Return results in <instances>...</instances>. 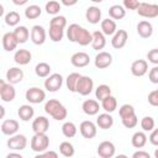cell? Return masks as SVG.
<instances>
[{"label":"cell","instance_id":"ba28073f","mask_svg":"<svg viewBox=\"0 0 158 158\" xmlns=\"http://www.w3.org/2000/svg\"><path fill=\"white\" fill-rule=\"evenodd\" d=\"M27 146V138L25 135H12L7 139V147L12 151H22Z\"/></svg>","mask_w":158,"mask_h":158},{"label":"cell","instance_id":"7a4b0ae2","mask_svg":"<svg viewBox=\"0 0 158 158\" xmlns=\"http://www.w3.org/2000/svg\"><path fill=\"white\" fill-rule=\"evenodd\" d=\"M44 111L57 121H63L64 118H67V115H68L65 106L57 99H49L48 101H46Z\"/></svg>","mask_w":158,"mask_h":158},{"label":"cell","instance_id":"5b68a950","mask_svg":"<svg viewBox=\"0 0 158 158\" xmlns=\"http://www.w3.org/2000/svg\"><path fill=\"white\" fill-rule=\"evenodd\" d=\"M16 96V90L14 84L6 83L5 80H0V98L4 102H11Z\"/></svg>","mask_w":158,"mask_h":158},{"label":"cell","instance_id":"d6a6232c","mask_svg":"<svg viewBox=\"0 0 158 158\" xmlns=\"http://www.w3.org/2000/svg\"><path fill=\"white\" fill-rule=\"evenodd\" d=\"M101 107L106 111V112H114L116 109H117V100L115 96L112 95H109L106 96L105 99L101 100Z\"/></svg>","mask_w":158,"mask_h":158},{"label":"cell","instance_id":"681fc988","mask_svg":"<svg viewBox=\"0 0 158 158\" xmlns=\"http://www.w3.org/2000/svg\"><path fill=\"white\" fill-rule=\"evenodd\" d=\"M36 158H58V153L54 151H44L41 153H37Z\"/></svg>","mask_w":158,"mask_h":158},{"label":"cell","instance_id":"5bb4252c","mask_svg":"<svg viewBox=\"0 0 158 158\" xmlns=\"http://www.w3.org/2000/svg\"><path fill=\"white\" fill-rule=\"evenodd\" d=\"M112 63V56L109 53V52H105V51H101L99 52L96 56H95V59H94V64L98 69H105L107 67H110Z\"/></svg>","mask_w":158,"mask_h":158},{"label":"cell","instance_id":"d590c367","mask_svg":"<svg viewBox=\"0 0 158 158\" xmlns=\"http://www.w3.org/2000/svg\"><path fill=\"white\" fill-rule=\"evenodd\" d=\"M42 14V9L38 5H30L25 9V16L28 20H35L37 17H40Z\"/></svg>","mask_w":158,"mask_h":158},{"label":"cell","instance_id":"ac0fdd59","mask_svg":"<svg viewBox=\"0 0 158 158\" xmlns=\"http://www.w3.org/2000/svg\"><path fill=\"white\" fill-rule=\"evenodd\" d=\"M20 128V125L16 120L14 118H7V120H4L2 123H1V132L6 136H12V135H16L17 131Z\"/></svg>","mask_w":158,"mask_h":158},{"label":"cell","instance_id":"e575fe53","mask_svg":"<svg viewBox=\"0 0 158 158\" xmlns=\"http://www.w3.org/2000/svg\"><path fill=\"white\" fill-rule=\"evenodd\" d=\"M35 73L37 77L40 78H47L51 73V65L46 62H40L36 67H35Z\"/></svg>","mask_w":158,"mask_h":158},{"label":"cell","instance_id":"d6986e66","mask_svg":"<svg viewBox=\"0 0 158 158\" xmlns=\"http://www.w3.org/2000/svg\"><path fill=\"white\" fill-rule=\"evenodd\" d=\"M148 72V63L144 59H137L131 64V73L135 77H143Z\"/></svg>","mask_w":158,"mask_h":158},{"label":"cell","instance_id":"52a82bcc","mask_svg":"<svg viewBox=\"0 0 158 158\" xmlns=\"http://www.w3.org/2000/svg\"><path fill=\"white\" fill-rule=\"evenodd\" d=\"M137 12L139 16L144 19H154L158 16V5L149 2H141L137 9Z\"/></svg>","mask_w":158,"mask_h":158},{"label":"cell","instance_id":"ee69618b","mask_svg":"<svg viewBox=\"0 0 158 158\" xmlns=\"http://www.w3.org/2000/svg\"><path fill=\"white\" fill-rule=\"evenodd\" d=\"M49 26H56V27L65 28V26H67V19L64 16H62V15H56L49 21Z\"/></svg>","mask_w":158,"mask_h":158},{"label":"cell","instance_id":"4dcf8cb0","mask_svg":"<svg viewBox=\"0 0 158 158\" xmlns=\"http://www.w3.org/2000/svg\"><path fill=\"white\" fill-rule=\"evenodd\" d=\"M80 78H81V74L75 73V72H74V73H70V74L67 77V79H65V85H67V88H68L69 91L77 93V86H78V83H79Z\"/></svg>","mask_w":158,"mask_h":158},{"label":"cell","instance_id":"ffe728a7","mask_svg":"<svg viewBox=\"0 0 158 158\" xmlns=\"http://www.w3.org/2000/svg\"><path fill=\"white\" fill-rule=\"evenodd\" d=\"M81 110L85 115L88 116H94V115H98L99 114V110H100V105L96 100L94 99H86L83 105H81Z\"/></svg>","mask_w":158,"mask_h":158},{"label":"cell","instance_id":"91938a15","mask_svg":"<svg viewBox=\"0 0 158 158\" xmlns=\"http://www.w3.org/2000/svg\"><path fill=\"white\" fill-rule=\"evenodd\" d=\"M90 1H93V2H101V1H104V0H90Z\"/></svg>","mask_w":158,"mask_h":158},{"label":"cell","instance_id":"8fae6325","mask_svg":"<svg viewBox=\"0 0 158 158\" xmlns=\"http://www.w3.org/2000/svg\"><path fill=\"white\" fill-rule=\"evenodd\" d=\"M115 152H116V148L111 141H102L96 149L98 156L101 158H112L115 156Z\"/></svg>","mask_w":158,"mask_h":158},{"label":"cell","instance_id":"3957f363","mask_svg":"<svg viewBox=\"0 0 158 158\" xmlns=\"http://www.w3.org/2000/svg\"><path fill=\"white\" fill-rule=\"evenodd\" d=\"M49 146V137L46 133H35L31 138V149L36 153L44 152Z\"/></svg>","mask_w":158,"mask_h":158},{"label":"cell","instance_id":"7dc6e473","mask_svg":"<svg viewBox=\"0 0 158 158\" xmlns=\"http://www.w3.org/2000/svg\"><path fill=\"white\" fill-rule=\"evenodd\" d=\"M139 4L138 0H123V7L126 10H137Z\"/></svg>","mask_w":158,"mask_h":158},{"label":"cell","instance_id":"11a10c76","mask_svg":"<svg viewBox=\"0 0 158 158\" xmlns=\"http://www.w3.org/2000/svg\"><path fill=\"white\" fill-rule=\"evenodd\" d=\"M27 1H28V0H12V2H14L15 5H17V6H22V5H25Z\"/></svg>","mask_w":158,"mask_h":158},{"label":"cell","instance_id":"8d00e7d4","mask_svg":"<svg viewBox=\"0 0 158 158\" xmlns=\"http://www.w3.org/2000/svg\"><path fill=\"white\" fill-rule=\"evenodd\" d=\"M59 152H60V154H62L63 157L70 158V157L74 156L75 149H74V146H73L70 142L64 141V142H62V143L59 144Z\"/></svg>","mask_w":158,"mask_h":158},{"label":"cell","instance_id":"836d02e7","mask_svg":"<svg viewBox=\"0 0 158 158\" xmlns=\"http://www.w3.org/2000/svg\"><path fill=\"white\" fill-rule=\"evenodd\" d=\"M77 131H78V128H77L75 123L72 121H67L62 126V133L67 138H73L77 135Z\"/></svg>","mask_w":158,"mask_h":158},{"label":"cell","instance_id":"f1b7e54d","mask_svg":"<svg viewBox=\"0 0 158 158\" xmlns=\"http://www.w3.org/2000/svg\"><path fill=\"white\" fill-rule=\"evenodd\" d=\"M147 135L144 131H137L132 135V138H131V143L135 148H143L147 143Z\"/></svg>","mask_w":158,"mask_h":158},{"label":"cell","instance_id":"f907efd6","mask_svg":"<svg viewBox=\"0 0 158 158\" xmlns=\"http://www.w3.org/2000/svg\"><path fill=\"white\" fill-rule=\"evenodd\" d=\"M148 102L152 106H158V91L153 90L148 94Z\"/></svg>","mask_w":158,"mask_h":158},{"label":"cell","instance_id":"f6af8a7d","mask_svg":"<svg viewBox=\"0 0 158 158\" xmlns=\"http://www.w3.org/2000/svg\"><path fill=\"white\" fill-rule=\"evenodd\" d=\"M132 114H136V112H135V107L131 104H123L118 109L120 117H125V116H128V115H132Z\"/></svg>","mask_w":158,"mask_h":158},{"label":"cell","instance_id":"94428289","mask_svg":"<svg viewBox=\"0 0 158 158\" xmlns=\"http://www.w3.org/2000/svg\"><path fill=\"white\" fill-rule=\"evenodd\" d=\"M157 91H158V89H157Z\"/></svg>","mask_w":158,"mask_h":158},{"label":"cell","instance_id":"484cf974","mask_svg":"<svg viewBox=\"0 0 158 158\" xmlns=\"http://www.w3.org/2000/svg\"><path fill=\"white\" fill-rule=\"evenodd\" d=\"M106 46V36L101 31H94L93 32V42L91 47L95 51H100Z\"/></svg>","mask_w":158,"mask_h":158},{"label":"cell","instance_id":"6da1fadb","mask_svg":"<svg viewBox=\"0 0 158 158\" xmlns=\"http://www.w3.org/2000/svg\"><path fill=\"white\" fill-rule=\"evenodd\" d=\"M67 38L70 42H75L80 46H88L93 42V33L78 23H72L67 28Z\"/></svg>","mask_w":158,"mask_h":158},{"label":"cell","instance_id":"9c48e42d","mask_svg":"<svg viewBox=\"0 0 158 158\" xmlns=\"http://www.w3.org/2000/svg\"><path fill=\"white\" fill-rule=\"evenodd\" d=\"M94 90V81L88 75H81L78 86H77V93H79L81 96H86L89 94H91V91Z\"/></svg>","mask_w":158,"mask_h":158},{"label":"cell","instance_id":"2e32d148","mask_svg":"<svg viewBox=\"0 0 158 158\" xmlns=\"http://www.w3.org/2000/svg\"><path fill=\"white\" fill-rule=\"evenodd\" d=\"M23 70L17 68V67H12V68H9L7 72H6V80L7 83L10 84H19L22 81L23 79Z\"/></svg>","mask_w":158,"mask_h":158},{"label":"cell","instance_id":"d4e9b609","mask_svg":"<svg viewBox=\"0 0 158 158\" xmlns=\"http://www.w3.org/2000/svg\"><path fill=\"white\" fill-rule=\"evenodd\" d=\"M32 59V54L28 49H17L14 54V60L16 64L20 65H26L31 62Z\"/></svg>","mask_w":158,"mask_h":158},{"label":"cell","instance_id":"4fadbf2b","mask_svg":"<svg viewBox=\"0 0 158 158\" xmlns=\"http://www.w3.org/2000/svg\"><path fill=\"white\" fill-rule=\"evenodd\" d=\"M127 40H128V33L126 30H117L114 35H112V38H111V46L115 48V49H121L126 46L127 43Z\"/></svg>","mask_w":158,"mask_h":158},{"label":"cell","instance_id":"9a60e30c","mask_svg":"<svg viewBox=\"0 0 158 158\" xmlns=\"http://www.w3.org/2000/svg\"><path fill=\"white\" fill-rule=\"evenodd\" d=\"M70 63L75 68H84L90 63V57L85 52H77L70 57Z\"/></svg>","mask_w":158,"mask_h":158},{"label":"cell","instance_id":"9f6ffc18","mask_svg":"<svg viewBox=\"0 0 158 158\" xmlns=\"http://www.w3.org/2000/svg\"><path fill=\"white\" fill-rule=\"evenodd\" d=\"M12 157H15V158H22V156L20 153H9L6 156V158H12Z\"/></svg>","mask_w":158,"mask_h":158},{"label":"cell","instance_id":"f546056e","mask_svg":"<svg viewBox=\"0 0 158 158\" xmlns=\"http://www.w3.org/2000/svg\"><path fill=\"white\" fill-rule=\"evenodd\" d=\"M12 32L15 33V37H16V40H17L19 43L27 42L28 37L31 36V32L28 31V28L26 26H16Z\"/></svg>","mask_w":158,"mask_h":158},{"label":"cell","instance_id":"c3c4849f","mask_svg":"<svg viewBox=\"0 0 158 158\" xmlns=\"http://www.w3.org/2000/svg\"><path fill=\"white\" fill-rule=\"evenodd\" d=\"M148 79L153 84H158V65L153 67L148 73Z\"/></svg>","mask_w":158,"mask_h":158},{"label":"cell","instance_id":"8992f818","mask_svg":"<svg viewBox=\"0 0 158 158\" xmlns=\"http://www.w3.org/2000/svg\"><path fill=\"white\" fill-rule=\"evenodd\" d=\"M25 98L30 104H41L46 99V93H44V90H42L37 86H32L26 90Z\"/></svg>","mask_w":158,"mask_h":158},{"label":"cell","instance_id":"cb8c5ba5","mask_svg":"<svg viewBox=\"0 0 158 158\" xmlns=\"http://www.w3.org/2000/svg\"><path fill=\"white\" fill-rule=\"evenodd\" d=\"M137 33L142 38H149L153 35V26H152V23L149 21H147V20L139 21L138 25H137Z\"/></svg>","mask_w":158,"mask_h":158},{"label":"cell","instance_id":"b9f144b4","mask_svg":"<svg viewBox=\"0 0 158 158\" xmlns=\"http://www.w3.org/2000/svg\"><path fill=\"white\" fill-rule=\"evenodd\" d=\"M156 126V121L153 117L151 116H144L142 120H141V128L142 131L144 132H151Z\"/></svg>","mask_w":158,"mask_h":158},{"label":"cell","instance_id":"277c9868","mask_svg":"<svg viewBox=\"0 0 158 158\" xmlns=\"http://www.w3.org/2000/svg\"><path fill=\"white\" fill-rule=\"evenodd\" d=\"M63 85V77L59 73H53L48 75L44 80V89L49 93L58 91Z\"/></svg>","mask_w":158,"mask_h":158},{"label":"cell","instance_id":"4316f807","mask_svg":"<svg viewBox=\"0 0 158 158\" xmlns=\"http://www.w3.org/2000/svg\"><path fill=\"white\" fill-rule=\"evenodd\" d=\"M100 27H101V32L105 36H112L117 31L116 22L112 19H104V20H101Z\"/></svg>","mask_w":158,"mask_h":158},{"label":"cell","instance_id":"83f0119b","mask_svg":"<svg viewBox=\"0 0 158 158\" xmlns=\"http://www.w3.org/2000/svg\"><path fill=\"white\" fill-rule=\"evenodd\" d=\"M17 115H19V117H20L21 121L27 122V121H30V120L33 117V115H35V109H33L31 105H28V104L21 105V106L19 107Z\"/></svg>","mask_w":158,"mask_h":158},{"label":"cell","instance_id":"ab89813d","mask_svg":"<svg viewBox=\"0 0 158 158\" xmlns=\"http://www.w3.org/2000/svg\"><path fill=\"white\" fill-rule=\"evenodd\" d=\"M60 9H62L60 4H59L58 1H56V0H49V1L46 4V6H44L46 12H47L48 15H53V16L58 15L59 11H60Z\"/></svg>","mask_w":158,"mask_h":158},{"label":"cell","instance_id":"6f0895ef","mask_svg":"<svg viewBox=\"0 0 158 158\" xmlns=\"http://www.w3.org/2000/svg\"><path fill=\"white\" fill-rule=\"evenodd\" d=\"M0 110H1V118H4V116H5V107L0 106Z\"/></svg>","mask_w":158,"mask_h":158},{"label":"cell","instance_id":"bcb514c9","mask_svg":"<svg viewBox=\"0 0 158 158\" xmlns=\"http://www.w3.org/2000/svg\"><path fill=\"white\" fill-rule=\"evenodd\" d=\"M147 59L149 63L158 65V48H153L147 53Z\"/></svg>","mask_w":158,"mask_h":158},{"label":"cell","instance_id":"f5cc1de1","mask_svg":"<svg viewBox=\"0 0 158 158\" xmlns=\"http://www.w3.org/2000/svg\"><path fill=\"white\" fill-rule=\"evenodd\" d=\"M132 158H151L149 153L148 152H144V151H137L132 154Z\"/></svg>","mask_w":158,"mask_h":158},{"label":"cell","instance_id":"7402d4cb","mask_svg":"<svg viewBox=\"0 0 158 158\" xmlns=\"http://www.w3.org/2000/svg\"><path fill=\"white\" fill-rule=\"evenodd\" d=\"M17 44H19V42H17L14 32H6L2 36V48L6 52H12L14 49H16Z\"/></svg>","mask_w":158,"mask_h":158},{"label":"cell","instance_id":"7bdbcfd3","mask_svg":"<svg viewBox=\"0 0 158 158\" xmlns=\"http://www.w3.org/2000/svg\"><path fill=\"white\" fill-rule=\"evenodd\" d=\"M121 121H122V125H123L126 128H133V127H136L137 123H138V118H137V115H136V114H132V115L121 117Z\"/></svg>","mask_w":158,"mask_h":158},{"label":"cell","instance_id":"1f68e13d","mask_svg":"<svg viewBox=\"0 0 158 158\" xmlns=\"http://www.w3.org/2000/svg\"><path fill=\"white\" fill-rule=\"evenodd\" d=\"M109 16L112 20H121L126 16V9L123 5H112L109 9Z\"/></svg>","mask_w":158,"mask_h":158},{"label":"cell","instance_id":"603a6c76","mask_svg":"<svg viewBox=\"0 0 158 158\" xmlns=\"http://www.w3.org/2000/svg\"><path fill=\"white\" fill-rule=\"evenodd\" d=\"M96 125L101 130H109L114 125V117L111 116L110 112H106V111L104 114H99L96 118Z\"/></svg>","mask_w":158,"mask_h":158},{"label":"cell","instance_id":"f35d334b","mask_svg":"<svg viewBox=\"0 0 158 158\" xmlns=\"http://www.w3.org/2000/svg\"><path fill=\"white\" fill-rule=\"evenodd\" d=\"M48 33H49V38L53 42H60L63 40V36H64V28L56 27V26H49Z\"/></svg>","mask_w":158,"mask_h":158},{"label":"cell","instance_id":"7c38bea8","mask_svg":"<svg viewBox=\"0 0 158 158\" xmlns=\"http://www.w3.org/2000/svg\"><path fill=\"white\" fill-rule=\"evenodd\" d=\"M46 30L43 26L41 25H35L32 28H31V41L33 44L36 46H41L46 42Z\"/></svg>","mask_w":158,"mask_h":158},{"label":"cell","instance_id":"30bf717a","mask_svg":"<svg viewBox=\"0 0 158 158\" xmlns=\"http://www.w3.org/2000/svg\"><path fill=\"white\" fill-rule=\"evenodd\" d=\"M96 123H94L93 121L90 120H85L80 123L79 126V131L81 133V136L86 139H91L96 136V132H98V128H96Z\"/></svg>","mask_w":158,"mask_h":158},{"label":"cell","instance_id":"680465c9","mask_svg":"<svg viewBox=\"0 0 158 158\" xmlns=\"http://www.w3.org/2000/svg\"><path fill=\"white\" fill-rule=\"evenodd\" d=\"M154 157H156V158H158V148L154 151Z\"/></svg>","mask_w":158,"mask_h":158},{"label":"cell","instance_id":"44dd1931","mask_svg":"<svg viewBox=\"0 0 158 158\" xmlns=\"http://www.w3.org/2000/svg\"><path fill=\"white\" fill-rule=\"evenodd\" d=\"M85 19L91 25L99 23L101 21V10L98 6H89L85 11Z\"/></svg>","mask_w":158,"mask_h":158},{"label":"cell","instance_id":"db71d44e","mask_svg":"<svg viewBox=\"0 0 158 158\" xmlns=\"http://www.w3.org/2000/svg\"><path fill=\"white\" fill-rule=\"evenodd\" d=\"M60 2L64 5V6H73L78 2V0H60Z\"/></svg>","mask_w":158,"mask_h":158},{"label":"cell","instance_id":"60d3db41","mask_svg":"<svg viewBox=\"0 0 158 158\" xmlns=\"http://www.w3.org/2000/svg\"><path fill=\"white\" fill-rule=\"evenodd\" d=\"M109 95H111V89H110V86L106 85V84H100V85L95 89V96H96V99H98L99 101H101L102 99H105V98L109 96Z\"/></svg>","mask_w":158,"mask_h":158},{"label":"cell","instance_id":"e0dca14e","mask_svg":"<svg viewBox=\"0 0 158 158\" xmlns=\"http://www.w3.org/2000/svg\"><path fill=\"white\" fill-rule=\"evenodd\" d=\"M49 128V121L46 116H38L32 122V131L35 133H46Z\"/></svg>","mask_w":158,"mask_h":158},{"label":"cell","instance_id":"74e56055","mask_svg":"<svg viewBox=\"0 0 158 158\" xmlns=\"http://www.w3.org/2000/svg\"><path fill=\"white\" fill-rule=\"evenodd\" d=\"M4 20H5V23L7 26H15L16 27L20 23L21 16H20V14L17 11H10L4 16Z\"/></svg>","mask_w":158,"mask_h":158},{"label":"cell","instance_id":"816d5d0a","mask_svg":"<svg viewBox=\"0 0 158 158\" xmlns=\"http://www.w3.org/2000/svg\"><path fill=\"white\" fill-rule=\"evenodd\" d=\"M149 142H151L153 146H157V147H158V128H153V130L151 131Z\"/></svg>","mask_w":158,"mask_h":158}]
</instances>
